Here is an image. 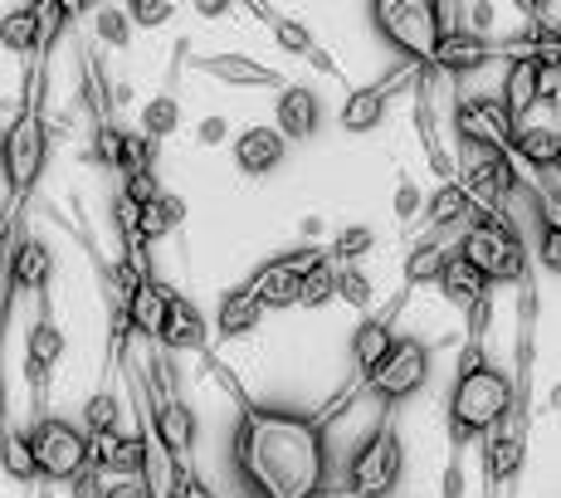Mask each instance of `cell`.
<instances>
[{
  "instance_id": "52a82bcc",
  "label": "cell",
  "mask_w": 561,
  "mask_h": 498,
  "mask_svg": "<svg viewBox=\"0 0 561 498\" xmlns=\"http://www.w3.org/2000/svg\"><path fill=\"white\" fill-rule=\"evenodd\" d=\"M459 186L473 201V211H499L517 186V167L503 147L459 143Z\"/></svg>"
},
{
  "instance_id": "83f0119b",
  "label": "cell",
  "mask_w": 561,
  "mask_h": 498,
  "mask_svg": "<svg viewBox=\"0 0 561 498\" xmlns=\"http://www.w3.org/2000/svg\"><path fill=\"white\" fill-rule=\"evenodd\" d=\"M64 352H69V338H64V328L49 318V308L39 313V322L30 328V342H25V356H30V372H35V382H45L54 372V362H64Z\"/></svg>"
},
{
  "instance_id": "d6a6232c",
  "label": "cell",
  "mask_w": 561,
  "mask_h": 498,
  "mask_svg": "<svg viewBox=\"0 0 561 498\" xmlns=\"http://www.w3.org/2000/svg\"><path fill=\"white\" fill-rule=\"evenodd\" d=\"M0 469L10 479H35V454H30V430L25 426H0Z\"/></svg>"
},
{
  "instance_id": "1f68e13d",
  "label": "cell",
  "mask_w": 561,
  "mask_h": 498,
  "mask_svg": "<svg viewBox=\"0 0 561 498\" xmlns=\"http://www.w3.org/2000/svg\"><path fill=\"white\" fill-rule=\"evenodd\" d=\"M176 225H186V201L171 196V191H161V196L152 205H142L137 211V240H161V235H171Z\"/></svg>"
},
{
  "instance_id": "cb8c5ba5",
  "label": "cell",
  "mask_w": 561,
  "mask_h": 498,
  "mask_svg": "<svg viewBox=\"0 0 561 498\" xmlns=\"http://www.w3.org/2000/svg\"><path fill=\"white\" fill-rule=\"evenodd\" d=\"M499 103L508 107L513 123H527L533 103H542V59H537V54H517V59H513L508 83H503Z\"/></svg>"
},
{
  "instance_id": "816d5d0a",
  "label": "cell",
  "mask_w": 561,
  "mask_h": 498,
  "mask_svg": "<svg viewBox=\"0 0 561 498\" xmlns=\"http://www.w3.org/2000/svg\"><path fill=\"white\" fill-rule=\"evenodd\" d=\"M191 10H196V15H205V20H220V15H230V0H201V5H191Z\"/></svg>"
},
{
  "instance_id": "f546056e",
  "label": "cell",
  "mask_w": 561,
  "mask_h": 498,
  "mask_svg": "<svg viewBox=\"0 0 561 498\" xmlns=\"http://www.w3.org/2000/svg\"><path fill=\"white\" fill-rule=\"evenodd\" d=\"M523 464H527V435L523 430H503V435L489 440V450H483V474H489V484L517 479Z\"/></svg>"
},
{
  "instance_id": "60d3db41",
  "label": "cell",
  "mask_w": 561,
  "mask_h": 498,
  "mask_svg": "<svg viewBox=\"0 0 561 498\" xmlns=\"http://www.w3.org/2000/svg\"><path fill=\"white\" fill-rule=\"evenodd\" d=\"M93 30H99V39H103V45H113V49L133 45V25H127L123 5H103L99 15H93Z\"/></svg>"
},
{
  "instance_id": "44dd1931",
  "label": "cell",
  "mask_w": 561,
  "mask_h": 498,
  "mask_svg": "<svg viewBox=\"0 0 561 498\" xmlns=\"http://www.w3.org/2000/svg\"><path fill=\"white\" fill-rule=\"evenodd\" d=\"M254 15L268 20V30H274V39H278V49H284V54H294V59H308L312 69H322V73H337V64H332L328 54L318 49V39H312V30L304 25V20L278 15L274 5H254Z\"/></svg>"
},
{
  "instance_id": "4316f807",
  "label": "cell",
  "mask_w": 561,
  "mask_h": 498,
  "mask_svg": "<svg viewBox=\"0 0 561 498\" xmlns=\"http://www.w3.org/2000/svg\"><path fill=\"white\" fill-rule=\"evenodd\" d=\"M49 274H54L49 245L35 240V235H25V240L15 245V254H10V284H15V288H30V294H45V288H49Z\"/></svg>"
},
{
  "instance_id": "d4e9b609",
  "label": "cell",
  "mask_w": 561,
  "mask_h": 498,
  "mask_svg": "<svg viewBox=\"0 0 561 498\" xmlns=\"http://www.w3.org/2000/svg\"><path fill=\"white\" fill-rule=\"evenodd\" d=\"M439 294H445V303H455L459 313H479V308H489V294H493V284L479 274V269H469L459 254H449V264L439 269Z\"/></svg>"
},
{
  "instance_id": "9c48e42d",
  "label": "cell",
  "mask_w": 561,
  "mask_h": 498,
  "mask_svg": "<svg viewBox=\"0 0 561 498\" xmlns=\"http://www.w3.org/2000/svg\"><path fill=\"white\" fill-rule=\"evenodd\" d=\"M30 454H35V474L69 484L79 469H89V435L73 420L45 416L39 426H30Z\"/></svg>"
},
{
  "instance_id": "7bdbcfd3",
  "label": "cell",
  "mask_w": 561,
  "mask_h": 498,
  "mask_svg": "<svg viewBox=\"0 0 561 498\" xmlns=\"http://www.w3.org/2000/svg\"><path fill=\"white\" fill-rule=\"evenodd\" d=\"M157 196H161L157 171H133V177H123V201H133L137 211H142V205H152Z\"/></svg>"
},
{
  "instance_id": "681fc988",
  "label": "cell",
  "mask_w": 561,
  "mask_h": 498,
  "mask_svg": "<svg viewBox=\"0 0 561 498\" xmlns=\"http://www.w3.org/2000/svg\"><path fill=\"white\" fill-rule=\"evenodd\" d=\"M171 498H215V489L201 479V474H181V484H176V494Z\"/></svg>"
},
{
  "instance_id": "f6af8a7d",
  "label": "cell",
  "mask_w": 561,
  "mask_h": 498,
  "mask_svg": "<svg viewBox=\"0 0 561 498\" xmlns=\"http://www.w3.org/2000/svg\"><path fill=\"white\" fill-rule=\"evenodd\" d=\"M117 143H123V127L99 123V137H93V151H99L103 167H117Z\"/></svg>"
},
{
  "instance_id": "4fadbf2b",
  "label": "cell",
  "mask_w": 561,
  "mask_h": 498,
  "mask_svg": "<svg viewBox=\"0 0 561 498\" xmlns=\"http://www.w3.org/2000/svg\"><path fill=\"white\" fill-rule=\"evenodd\" d=\"M196 69L210 73V79H220L225 89H284V83H288L278 69H268V64L250 59V54H234V49H225V54H201Z\"/></svg>"
},
{
  "instance_id": "7dc6e473",
  "label": "cell",
  "mask_w": 561,
  "mask_h": 498,
  "mask_svg": "<svg viewBox=\"0 0 561 498\" xmlns=\"http://www.w3.org/2000/svg\"><path fill=\"white\" fill-rule=\"evenodd\" d=\"M537 249H542V264L557 274V264H561V225H547V230H542V245H537Z\"/></svg>"
},
{
  "instance_id": "74e56055",
  "label": "cell",
  "mask_w": 561,
  "mask_h": 498,
  "mask_svg": "<svg viewBox=\"0 0 561 498\" xmlns=\"http://www.w3.org/2000/svg\"><path fill=\"white\" fill-rule=\"evenodd\" d=\"M117 426H123V400L113 392L89 396V406H83V435H113Z\"/></svg>"
},
{
  "instance_id": "7402d4cb",
  "label": "cell",
  "mask_w": 561,
  "mask_h": 498,
  "mask_svg": "<svg viewBox=\"0 0 561 498\" xmlns=\"http://www.w3.org/2000/svg\"><path fill=\"white\" fill-rule=\"evenodd\" d=\"M508 157H513V167L523 161V167H533V171H557V161H561L557 123H517L513 143H508Z\"/></svg>"
},
{
  "instance_id": "ee69618b",
  "label": "cell",
  "mask_w": 561,
  "mask_h": 498,
  "mask_svg": "<svg viewBox=\"0 0 561 498\" xmlns=\"http://www.w3.org/2000/svg\"><path fill=\"white\" fill-rule=\"evenodd\" d=\"M420 211H425V191H420L415 181H401V186H396V220L410 225V220H420Z\"/></svg>"
},
{
  "instance_id": "603a6c76",
  "label": "cell",
  "mask_w": 561,
  "mask_h": 498,
  "mask_svg": "<svg viewBox=\"0 0 561 498\" xmlns=\"http://www.w3.org/2000/svg\"><path fill=\"white\" fill-rule=\"evenodd\" d=\"M45 5H15L0 15V45L20 59H39L45 54Z\"/></svg>"
},
{
  "instance_id": "2e32d148",
  "label": "cell",
  "mask_w": 561,
  "mask_h": 498,
  "mask_svg": "<svg viewBox=\"0 0 561 498\" xmlns=\"http://www.w3.org/2000/svg\"><path fill=\"white\" fill-rule=\"evenodd\" d=\"M89 469L123 474V479L147 474V440L123 435V430H113V435H89Z\"/></svg>"
},
{
  "instance_id": "f1b7e54d",
  "label": "cell",
  "mask_w": 561,
  "mask_h": 498,
  "mask_svg": "<svg viewBox=\"0 0 561 498\" xmlns=\"http://www.w3.org/2000/svg\"><path fill=\"white\" fill-rule=\"evenodd\" d=\"M420 220H425V230H455V225H469L473 220V201L463 196L459 181H445V186H439L435 196L425 201Z\"/></svg>"
},
{
  "instance_id": "ba28073f",
  "label": "cell",
  "mask_w": 561,
  "mask_h": 498,
  "mask_svg": "<svg viewBox=\"0 0 561 498\" xmlns=\"http://www.w3.org/2000/svg\"><path fill=\"white\" fill-rule=\"evenodd\" d=\"M430 356H435V348H430V342H420V338H396L391 352H386L357 386H362V392H371V396H381L386 406H396V400L415 396L420 386L430 382Z\"/></svg>"
},
{
  "instance_id": "b9f144b4",
  "label": "cell",
  "mask_w": 561,
  "mask_h": 498,
  "mask_svg": "<svg viewBox=\"0 0 561 498\" xmlns=\"http://www.w3.org/2000/svg\"><path fill=\"white\" fill-rule=\"evenodd\" d=\"M123 15L133 30H157L176 15V5H171V0H133V5H123Z\"/></svg>"
},
{
  "instance_id": "484cf974",
  "label": "cell",
  "mask_w": 561,
  "mask_h": 498,
  "mask_svg": "<svg viewBox=\"0 0 561 498\" xmlns=\"http://www.w3.org/2000/svg\"><path fill=\"white\" fill-rule=\"evenodd\" d=\"M284 151H288V143L274 127H244V133L234 137V167H240L244 177H268L274 167H284Z\"/></svg>"
},
{
  "instance_id": "f35d334b",
  "label": "cell",
  "mask_w": 561,
  "mask_h": 498,
  "mask_svg": "<svg viewBox=\"0 0 561 498\" xmlns=\"http://www.w3.org/2000/svg\"><path fill=\"white\" fill-rule=\"evenodd\" d=\"M376 249V230H366V225H347V230H337V240L328 245V259L332 264H357L362 254H371Z\"/></svg>"
},
{
  "instance_id": "3957f363",
  "label": "cell",
  "mask_w": 561,
  "mask_h": 498,
  "mask_svg": "<svg viewBox=\"0 0 561 498\" xmlns=\"http://www.w3.org/2000/svg\"><path fill=\"white\" fill-rule=\"evenodd\" d=\"M39 83H45V69L35 59V69H30V99H20L15 123L0 133V167H5L10 196H25L49 161V127H45V107H39L45 103Z\"/></svg>"
},
{
  "instance_id": "f907efd6",
  "label": "cell",
  "mask_w": 561,
  "mask_h": 498,
  "mask_svg": "<svg viewBox=\"0 0 561 498\" xmlns=\"http://www.w3.org/2000/svg\"><path fill=\"white\" fill-rule=\"evenodd\" d=\"M103 498H152V489H147V479L137 484V479H123L117 489H107Z\"/></svg>"
},
{
  "instance_id": "ac0fdd59",
  "label": "cell",
  "mask_w": 561,
  "mask_h": 498,
  "mask_svg": "<svg viewBox=\"0 0 561 498\" xmlns=\"http://www.w3.org/2000/svg\"><path fill=\"white\" fill-rule=\"evenodd\" d=\"M401 303H405V294H396L391 303H386V313H376V318H362L357 322V332H352V366H357V382L366 372H371L376 362H381L386 352H391V342H396V328H391V318L401 313Z\"/></svg>"
},
{
  "instance_id": "277c9868",
  "label": "cell",
  "mask_w": 561,
  "mask_h": 498,
  "mask_svg": "<svg viewBox=\"0 0 561 498\" xmlns=\"http://www.w3.org/2000/svg\"><path fill=\"white\" fill-rule=\"evenodd\" d=\"M455 254L469 269H479L489 284H523L527 279V245L503 211H473Z\"/></svg>"
},
{
  "instance_id": "ab89813d",
  "label": "cell",
  "mask_w": 561,
  "mask_h": 498,
  "mask_svg": "<svg viewBox=\"0 0 561 498\" xmlns=\"http://www.w3.org/2000/svg\"><path fill=\"white\" fill-rule=\"evenodd\" d=\"M337 298L352 303L357 313H366L371 308V279H366L357 264H337Z\"/></svg>"
},
{
  "instance_id": "d6986e66",
  "label": "cell",
  "mask_w": 561,
  "mask_h": 498,
  "mask_svg": "<svg viewBox=\"0 0 561 498\" xmlns=\"http://www.w3.org/2000/svg\"><path fill=\"white\" fill-rule=\"evenodd\" d=\"M318 93L308 89V83H284L278 89V107H274V133L284 137V143H308L312 133H318Z\"/></svg>"
},
{
  "instance_id": "8fae6325",
  "label": "cell",
  "mask_w": 561,
  "mask_h": 498,
  "mask_svg": "<svg viewBox=\"0 0 561 498\" xmlns=\"http://www.w3.org/2000/svg\"><path fill=\"white\" fill-rule=\"evenodd\" d=\"M455 127H459V143H483V147L508 151L517 123L508 117V107L499 103V93H469L455 107Z\"/></svg>"
},
{
  "instance_id": "c3c4849f",
  "label": "cell",
  "mask_w": 561,
  "mask_h": 498,
  "mask_svg": "<svg viewBox=\"0 0 561 498\" xmlns=\"http://www.w3.org/2000/svg\"><path fill=\"white\" fill-rule=\"evenodd\" d=\"M196 137H201V147H220L225 137H230V123H225V117H205L196 127Z\"/></svg>"
},
{
  "instance_id": "4dcf8cb0",
  "label": "cell",
  "mask_w": 561,
  "mask_h": 498,
  "mask_svg": "<svg viewBox=\"0 0 561 498\" xmlns=\"http://www.w3.org/2000/svg\"><path fill=\"white\" fill-rule=\"evenodd\" d=\"M259 318H264V308L244 294V288H230V294L220 298V318H215V332H220V342L230 338H250L259 328Z\"/></svg>"
},
{
  "instance_id": "e0dca14e",
  "label": "cell",
  "mask_w": 561,
  "mask_h": 498,
  "mask_svg": "<svg viewBox=\"0 0 561 498\" xmlns=\"http://www.w3.org/2000/svg\"><path fill=\"white\" fill-rule=\"evenodd\" d=\"M167 303H171V288H161L157 279H142L137 288H127L117 298V313H123V328L137 332V338H152L161 332V318H167Z\"/></svg>"
},
{
  "instance_id": "5bb4252c",
  "label": "cell",
  "mask_w": 561,
  "mask_h": 498,
  "mask_svg": "<svg viewBox=\"0 0 561 498\" xmlns=\"http://www.w3.org/2000/svg\"><path fill=\"white\" fill-rule=\"evenodd\" d=\"M205 342H210V322H205V313L191 298L171 294L167 318H161V332H157V348L161 352H205Z\"/></svg>"
},
{
  "instance_id": "8d00e7d4",
  "label": "cell",
  "mask_w": 561,
  "mask_h": 498,
  "mask_svg": "<svg viewBox=\"0 0 561 498\" xmlns=\"http://www.w3.org/2000/svg\"><path fill=\"white\" fill-rule=\"evenodd\" d=\"M152 167H157V143L147 133H137V127H127L123 143H117V171L133 177V171H152Z\"/></svg>"
},
{
  "instance_id": "bcb514c9",
  "label": "cell",
  "mask_w": 561,
  "mask_h": 498,
  "mask_svg": "<svg viewBox=\"0 0 561 498\" xmlns=\"http://www.w3.org/2000/svg\"><path fill=\"white\" fill-rule=\"evenodd\" d=\"M73 498H103L107 489H103V474L99 469H79V474H73Z\"/></svg>"
},
{
  "instance_id": "6da1fadb",
  "label": "cell",
  "mask_w": 561,
  "mask_h": 498,
  "mask_svg": "<svg viewBox=\"0 0 561 498\" xmlns=\"http://www.w3.org/2000/svg\"><path fill=\"white\" fill-rule=\"evenodd\" d=\"M234 469L259 498H318L328 484L322 420L244 400L234 426Z\"/></svg>"
},
{
  "instance_id": "ffe728a7",
  "label": "cell",
  "mask_w": 561,
  "mask_h": 498,
  "mask_svg": "<svg viewBox=\"0 0 561 498\" xmlns=\"http://www.w3.org/2000/svg\"><path fill=\"white\" fill-rule=\"evenodd\" d=\"M152 430H157L161 450H167L176 464L186 460L191 450H196V410H191L186 400L157 396V406H152Z\"/></svg>"
},
{
  "instance_id": "5b68a950",
  "label": "cell",
  "mask_w": 561,
  "mask_h": 498,
  "mask_svg": "<svg viewBox=\"0 0 561 498\" xmlns=\"http://www.w3.org/2000/svg\"><path fill=\"white\" fill-rule=\"evenodd\" d=\"M371 20L415 69H425L435 39L449 30V5H439V0H376Z\"/></svg>"
},
{
  "instance_id": "7c38bea8",
  "label": "cell",
  "mask_w": 561,
  "mask_h": 498,
  "mask_svg": "<svg viewBox=\"0 0 561 498\" xmlns=\"http://www.w3.org/2000/svg\"><path fill=\"white\" fill-rule=\"evenodd\" d=\"M489 59H493V49H489V39H483L479 30L449 25L445 35L435 39V54H430L425 69H439V73H449V79H469V73L483 69Z\"/></svg>"
},
{
  "instance_id": "e575fe53",
  "label": "cell",
  "mask_w": 561,
  "mask_h": 498,
  "mask_svg": "<svg viewBox=\"0 0 561 498\" xmlns=\"http://www.w3.org/2000/svg\"><path fill=\"white\" fill-rule=\"evenodd\" d=\"M449 254H455V245H439V240L415 245V254L405 259V288H415V284H435L439 269L449 264Z\"/></svg>"
},
{
  "instance_id": "836d02e7",
  "label": "cell",
  "mask_w": 561,
  "mask_h": 498,
  "mask_svg": "<svg viewBox=\"0 0 561 498\" xmlns=\"http://www.w3.org/2000/svg\"><path fill=\"white\" fill-rule=\"evenodd\" d=\"M332 298H337V264L322 254L318 264L304 274V284H298V303H294V308H308L312 313V308H328Z\"/></svg>"
},
{
  "instance_id": "db71d44e",
  "label": "cell",
  "mask_w": 561,
  "mask_h": 498,
  "mask_svg": "<svg viewBox=\"0 0 561 498\" xmlns=\"http://www.w3.org/2000/svg\"><path fill=\"white\" fill-rule=\"evenodd\" d=\"M5 225H10V220H5V215H0V245H5Z\"/></svg>"
},
{
  "instance_id": "9a60e30c",
  "label": "cell",
  "mask_w": 561,
  "mask_h": 498,
  "mask_svg": "<svg viewBox=\"0 0 561 498\" xmlns=\"http://www.w3.org/2000/svg\"><path fill=\"white\" fill-rule=\"evenodd\" d=\"M410 73H415V64L396 69L391 79H381V83H366V89H352V93H347V103H342V133H352V137L376 133V127H381V117H386V99H391V83L410 79Z\"/></svg>"
},
{
  "instance_id": "7a4b0ae2",
  "label": "cell",
  "mask_w": 561,
  "mask_h": 498,
  "mask_svg": "<svg viewBox=\"0 0 561 498\" xmlns=\"http://www.w3.org/2000/svg\"><path fill=\"white\" fill-rule=\"evenodd\" d=\"M483 313H469L473 332H469V348H463V362H459V376H455V392H449V435L455 445L473 435H489L493 426H503L513 410V382L508 372H499L493 362H483L479 352V332H483Z\"/></svg>"
},
{
  "instance_id": "d590c367",
  "label": "cell",
  "mask_w": 561,
  "mask_h": 498,
  "mask_svg": "<svg viewBox=\"0 0 561 498\" xmlns=\"http://www.w3.org/2000/svg\"><path fill=\"white\" fill-rule=\"evenodd\" d=\"M137 133H147L152 143H161V137H171V133H181V99H171V93H157V99H147Z\"/></svg>"
},
{
  "instance_id": "f5cc1de1",
  "label": "cell",
  "mask_w": 561,
  "mask_h": 498,
  "mask_svg": "<svg viewBox=\"0 0 561 498\" xmlns=\"http://www.w3.org/2000/svg\"><path fill=\"white\" fill-rule=\"evenodd\" d=\"M445 498H463V479H459V464H449V474H445Z\"/></svg>"
},
{
  "instance_id": "8992f818",
  "label": "cell",
  "mask_w": 561,
  "mask_h": 498,
  "mask_svg": "<svg viewBox=\"0 0 561 498\" xmlns=\"http://www.w3.org/2000/svg\"><path fill=\"white\" fill-rule=\"evenodd\" d=\"M401 469H405V450H401V435L396 426L386 420L381 430L362 440V450L352 454L347 464V494L352 498H386L401 484Z\"/></svg>"
},
{
  "instance_id": "30bf717a",
  "label": "cell",
  "mask_w": 561,
  "mask_h": 498,
  "mask_svg": "<svg viewBox=\"0 0 561 498\" xmlns=\"http://www.w3.org/2000/svg\"><path fill=\"white\" fill-rule=\"evenodd\" d=\"M322 254H328V249L298 245V249H288V254H278V259H268V264H259L240 288L259 303V308H294V303H298V284H304V274H308L312 264H318Z\"/></svg>"
}]
</instances>
